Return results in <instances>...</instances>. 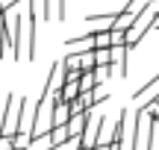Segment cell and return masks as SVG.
Segmentation results:
<instances>
[{"instance_id":"cell-1","label":"cell","mask_w":159,"mask_h":150,"mask_svg":"<svg viewBox=\"0 0 159 150\" xmlns=\"http://www.w3.org/2000/svg\"><path fill=\"white\" fill-rule=\"evenodd\" d=\"M150 133H153V115L148 112V106H139L136 109V130H133V144L130 150H148L150 144Z\"/></svg>"},{"instance_id":"cell-2","label":"cell","mask_w":159,"mask_h":150,"mask_svg":"<svg viewBox=\"0 0 159 150\" xmlns=\"http://www.w3.org/2000/svg\"><path fill=\"white\" fill-rule=\"evenodd\" d=\"M100 124H103V115H94V109H89V118H85V130H83V150H91L97 144V130H100Z\"/></svg>"},{"instance_id":"cell-3","label":"cell","mask_w":159,"mask_h":150,"mask_svg":"<svg viewBox=\"0 0 159 150\" xmlns=\"http://www.w3.org/2000/svg\"><path fill=\"white\" fill-rule=\"evenodd\" d=\"M62 86H65V68H62V59H59V62L50 65V74L44 80V91H62Z\"/></svg>"},{"instance_id":"cell-4","label":"cell","mask_w":159,"mask_h":150,"mask_svg":"<svg viewBox=\"0 0 159 150\" xmlns=\"http://www.w3.org/2000/svg\"><path fill=\"white\" fill-rule=\"evenodd\" d=\"M65 47H68V53H89V50H94V33L80 35V38H68Z\"/></svg>"},{"instance_id":"cell-5","label":"cell","mask_w":159,"mask_h":150,"mask_svg":"<svg viewBox=\"0 0 159 150\" xmlns=\"http://www.w3.org/2000/svg\"><path fill=\"white\" fill-rule=\"evenodd\" d=\"M109 50H112V71L124 77L127 74V50H130V47L127 44H115V47H109Z\"/></svg>"},{"instance_id":"cell-6","label":"cell","mask_w":159,"mask_h":150,"mask_svg":"<svg viewBox=\"0 0 159 150\" xmlns=\"http://www.w3.org/2000/svg\"><path fill=\"white\" fill-rule=\"evenodd\" d=\"M156 97H159V74L148 82V86H142L136 91V103H150V100H156Z\"/></svg>"},{"instance_id":"cell-7","label":"cell","mask_w":159,"mask_h":150,"mask_svg":"<svg viewBox=\"0 0 159 150\" xmlns=\"http://www.w3.org/2000/svg\"><path fill=\"white\" fill-rule=\"evenodd\" d=\"M89 27H91V33L112 29L115 27V12H109V15H89Z\"/></svg>"},{"instance_id":"cell-8","label":"cell","mask_w":159,"mask_h":150,"mask_svg":"<svg viewBox=\"0 0 159 150\" xmlns=\"http://www.w3.org/2000/svg\"><path fill=\"white\" fill-rule=\"evenodd\" d=\"M62 68H65V80L68 77H80L83 74V65H80V53H68L62 59Z\"/></svg>"},{"instance_id":"cell-9","label":"cell","mask_w":159,"mask_h":150,"mask_svg":"<svg viewBox=\"0 0 159 150\" xmlns=\"http://www.w3.org/2000/svg\"><path fill=\"white\" fill-rule=\"evenodd\" d=\"M80 97V77H68L62 86V100H77Z\"/></svg>"},{"instance_id":"cell-10","label":"cell","mask_w":159,"mask_h":150,"mask_svg":"<svg viewBox=\"0 0 159 150\" xmlns=\"http://www.w3.org/2000/svg\"><path fill=\"white\" fill-rule=\"evenodd\" d=\"M85 118H89V112H85V115H77V118H71V121H68V133H71V139H83Z\"/></svg>"},{"instance_id":"cell-11","label":"cell","mask_w":159,"mask_h":150,"mask_svg":"<svg viewBox=\"0 0 159 150\" xmlns=\"http://www.w3.org/2000/svg\"><path fill=\"white\" fill-rule=\"evenodd\" d=\"M94 88H97L94 71H83V74H80V94L83 91H94Z\"/></svg>"},{"instance_id":"cell-12","label":"cell","mask_w":159,"mask_h":150,"mask_svg":"<svg viewBox=\"0 0 159 150\" xmlns=\"http://www.w3.org/2000/svg\"><path fill=\"white\" fill-rule=\"evenodd\" d=\"M112 135H115V124H109L106 118H103V124H100V135H97V144H112Z\"/></svg>"},{"instance_id":"cell-13","label":"cell","mask_w":159,"mask_h":150,"mask_svg":"<svg viewBox=\"0 0 159 150\" xmlns=\"http://www.w3.org/2000/svg\"><path fill=\"white\" fill-rule=\"evenodd\" d=\"M94 62L97 65H112V50H109V47H97L94 50Z\"/></svg>"},{"instance_id":"cell-14","label":"cell","mask_w":159,"mask_h":150,"mask_svg":"<svg viewBox=\"0 0 159 150\" xmlns=\"http://www.w3.org/2000/svg\"><path fill=\"white\" fill-rule=\"evenodd\" d=\"M109 74H112V65H94V80H97V86H103Z\"/></svg>"},{"instance_id":"cell-15","label":"cell","mask_w":159,"mask_h":150,"mask_svg":"<svg viewBox=\"0 0 159 150\" xmlns=\"http://www.w3.org/2000/svg\"><path fill=\"white\" fill-rule=\"evenodd\" d=\"M97 47H112L109 29H100V33H94V50H97Z\"/></svg>"},{"instance_id":"cell-16","label":"cell","mask_w":159,"mask_h":150,"mask_svg":"<svg viewBox=\"0 0 159 150\" xmlns=\"http://www.w3.org/2000/svg\"><path fill=\"white\" fill-rule=\"evenodd\" d=\"M148 150H159V121L153 118V133H150V144Z\"/></svg>"},{"instance_id":"cell-17","label":"cell","mask_w":159,"mask_h":150,"mask_svg":"<svg viewBox=\"0 0 159 150\" xmlns=\"http://www.w3.org/2000/svg\"><path fill=\"white\" fill-rule=\"evenodd\" d=\"M18 3H21V0H0V9H3V12H9L12 6H18Z\"/></svg>"},{"instance_id":"cell-18","label":"cell","mask_w":159,"mask_h":150,"mask_svg":"<svg viewBox=\"0 0 159 150\" xmlns=\"http://www.w3.org/2000/svg\"><path fill=\"white\" fill-rule=\"evenodd\" d=\"M148 3H150V6H153V9H159V0H148Z\"/></svg>"},{"instance_id":"cell-19","label":"cell","mask_w":159,"mask_h":150,"mask_svg":"<svg viewBox=\"0 0 159 150\" xmlns=\"http://www.w3.org/2000/svg\"><path fill=\"white\" fill-rule=\"evenodd\" d=\"M153 29H159V18H156V24H153Z\"/></svg>"},{"instance_id":"cell-20","label":"cell","mask_w":159,"mask_h":150,"mask_svg":"<svg viewBox=\"0 0 159 150\" xmlns=\"http://www.w3.org/2000/svg\"><path fill=\"white\" fill-rule=\"evenodd\" d=\"M9 150H18V147H9Z\"/></svg>"},{"instance_id":"cell-21","label":"cell","mask_w":159,"mask_h":150,"mask_svg":"<svg viewBox=\"0 0 159 150\" xmlns=\"http://www.w3.org/2000/svg\"><path fill=\"white\" fill-rule=\"evenodd\" d=\"M156 103H159V97H156Z\"/></svg>"}]
</instances>
